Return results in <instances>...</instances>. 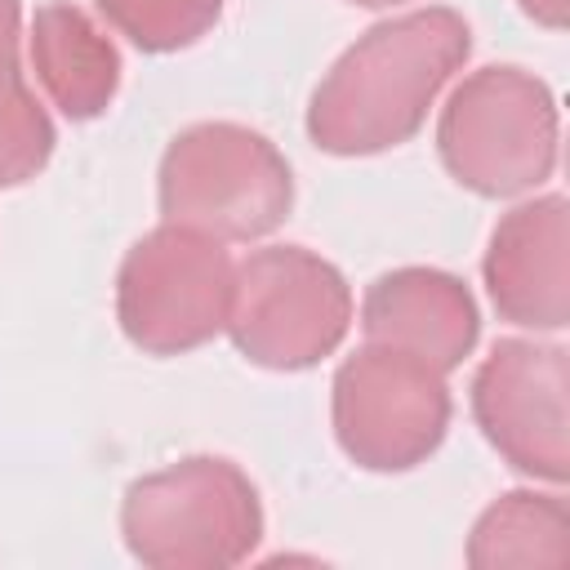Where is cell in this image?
Returning <instances> with one entry per match:
<instances>
[{
    "instance_id": "cell-8",
    "label": "cell",
    "mask_w": 570,
    "mask_h": 570,
    "mask_svg": "<svg viewBox=\"0 0 570 570\" xmlns=\"http://www.w3.org/2000/svg\"><path fill=\"white\" fill-rule=\"evenodd\" d=\"M566 392L570 356L561 343L499 338L472 379V414L508 468L561 485L570 476Z\"/></svg>"
},
{
    "instance_id": "cell-11",
    "label": "cell",
    "mask_w": 570,
    "mask_h": 570,
    "mask_svg": "<svg viewBox=\"0 0 570 570\" xmlns=\"http://www.w3.org/2000/svg\"><path fill=\"white\" fill-rule=\"evenodd\" d=\"M31 67L49 102L67 120H94L120 89V53L94 18L67 0L40 4L31 18Z\"/></svg>"
},
{
    "instance_id": "cell-12",
    "label": "cell",
    "mask_w": 570,
    "mask_h": 570,
    "mask_svg": "<svg viewBox=\"0 0 570 570\" xmlns=\"http://www.w3.org/2000/svg\"><path fill=\"white\" fill-rule=\"evenodd\" d=\"M566 557H570V512L561 494L512 490L494 499L468 534V566L476 570L566 566Z\"/></svg>"
},
{
    "instance_id": "cell-10",
    "label": "cell",
    "mask_w": 570,
    "mask_h": 570,
    "mask_svg": "<svg viewBox=\"0 0 570 570\" xmlns=\"http://www.w3.org/2000/svg\"><path fill=\"white\" fill-rule=\"evenodd\" d=\"M361 330L365 343L396 347L450 374L476 347L481 316L459 276L441 267H396L365 289Z\"/></svg>"
},
{
    "instance_id": "cell-3",
    "label": "cell",
    "mask_w": 570,
    "mask_h": 570,
    "mask_svg": "<svg viewBox=\"0 0 570 570\" xmlns=\"http://www.w3.org/2000/svg\"><path fill=\"white\" fill-rule=\"evenodd\" d=\"M557 98L525 67L472 71L436 120V156L445 174L490 200L534 191L557 169Z\"/></svg>"
},
{
    "instance_id": "cell-15",
    "label": "cell",
    "mask_w": 570,
    "mask_h": 570,
    "mask_svg": "<svg viewBox=\"0 0 570 570\" xmlns=\"http://www.w3.org/2000/svg\"><path fill=\"white\" fill-rule=\"evenodd\" d=\"M517 4H521L525 18H534V22L548 27V31H561V27H566V9H570V0H517Z\"/></svg>"
},
{
    "instance_id": "cell-2",
    "label": "cell",
    "mask_w": 570,
    "mask_h": 570,
    "mask_svg": "<svg viewBox=\"0 0 570 570\" xmlns=\"http://www.w3.org/2000/svg\"><path fill=\"white\" fill-rule=\"evenodd\" d=\"M120 534L151 570H223L258 548L263 503L232 459L187 454L125 490Z\"/></svg>"
},
{
    "instance_id": "cell-6",
    "label": "cell",
    "mask_w": 570,
    "mask_h": 570,
    "mask_svg": "<svg viewBox=\"0 0 570 570\" xmlns=\"http://www.w3.org/2000/svg\"><path fill=\"white\" fill-rule=\"evenodd\" d=\"M236 263L223 240L160 223L138 236L116 272V321L147 356H183L227 325Z\"/></svg>"
},
{
    "instance_id": "cell-17",
    "label": "cell",
    "mask_w": 570,
    "mask_h": 570,
    "mask_svg": "<svg viewBox=\"0 0 570 570\" xmlns=\"http://www.w3.org/2000/svg\"><path fill=\"white\" fill-rule=\"evenodd\" d=\"M352 4H365V9H383V4H401V0H352Z\"/></svg>"
},
{
    "instance_id": "cell-9",
    "label": "cell",
    "mask_w": 570,
    "mask_h": 570,
    "mask_svg": "<svg viewBox=\"0 0 570 570\" xmlns=\"http://www.w3.org/2000/svg\"><path fill=\"white\" fill-rule=\"evenodd\" d=\"M485 289L494 312L521 330H566L570 321V214L548 191L508 209L485 249Z\"/></svg>"
},
{
    "instance_id": "cell-5",
    "label": "cell",
    "mask_w": 570,
    "mask_h": 570,
    "mask_svg": "<svg viewBox=\"0 0 570 570\" xmlns=\"http://www.w3.org/2000/svg\"><path fill=\"white\" fill-rule=\"evenodd\" d=\"M352 325V289L334 263L303 245H267L236 263L227 334L249 365L307 370L325 361Z\"/></svg>"
},
{
    "instance_id": "cell-7",
    "label": "cell",
    "mask_w": 570,
    "mask_h": 570,
    "mask_svg": "<svg viewBox=\"0 0 570 570\" xmlns=\"http://www.w3.org/2000/svg\"><path fill=\"white\" fill-rule=\"evenodd\" d=\"M334 436L365 472L419 468L450 428L445 374L383 343L356 347L334 374Z\"/></svg>"
},
{
    "instance_id": "cell-1",
    "label": "cell",
    "mask_w": 570,
    "mask_h": 570,
    "mask_svg": "<svg viewBox=\"0 0 570 570\" xmlns=\"http://www.w3.org/2000/svg\"><path fill=\"white\" fill-rule=\"evenodd\" d=\"M468 53L472 31L445 4L370 27L321 76L307 102V138L330 156H374L410 142Z\"/></svg>"
},
{
    "instance_id": "cell-16",
    "label": "cell",
    "mask_w": 570,
    "mask_h": 570,
    "mask_svg": "<svg viewBox=\"0 0 570 570\" xmlns=\"http://www.w3.org/2000/svg\"><path fill=\"white\" fill-rule=\"evenodd\" d=\"M18 36H22L18 0H0V49H18Z\"/></svg>"
},
{
    "instance_id": "cell-14",
    "label": "cell",
    "mask_w": 570,
    "mask_h": 570,
    "mask_svg": "<svg viewBox=\"0 0 570 570\" xmlns=\"http://www.w3.org/2000/svg\"><path fill=\"white\" fill-rule=\"evenodd\" d=\"M227 0H98L102 18L142 53H174L196 45L223 18Z\"/></svg>"
},
{
    "instance_id": "cell-13",
    "label": "cell",
    "mask_w": 570,
    "mask_h": 570,
    "mask_svg": "<svg viewBox=\"0 0 570 570\" xmlns=\"http://www.w3.org/2000/svg\"><path fill=\"white\" fill-rule=\"evenodd\" d=\"M53 156V120L36 102L18 49H0V187L36 178Z\"/></svg>"
},
{
    "instance_id": "cell-4",
    "label": "cell",
    "mask_w": 570,
    "mask_h": 570,
    "mask_svg": "<svg viewBox=\"0 0 570 570\" xmlns=\"http://www.w3.org/2000/svg\"><path fill=\"white\" fill-rule=\"evenodd\" d=\"M156 191L165 223L214 240H258L289 218L294 174L258 129L200 120L165 147Z\"/></svg>"
}]
</instances>
